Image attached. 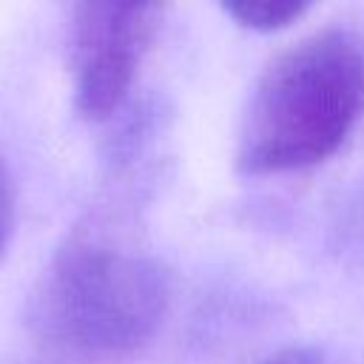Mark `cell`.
<instances>
[{
  "label": "cell",
  "instance_id": "8992f818",
  "mask_svg": "<svg viewBox=\"0 0 364 364\" xmlns=\"http://www.w3.org/2000/svg\"><path fill=\"white\" fill-rule=\"evenodd\" d=\"M262 364H324L321 353L313 350V347H301V344H293V347H284V350H276L273 355H267Z\"/></svg>",
  "mask_w": 364,
  "mask_h": 364
},
{
  "label": "cell",
  "instance_id": "5b68a950",
  "mask_svg": "<svg viewBox=\"0 0 364 364\" xmlns=\"http://www.w3.org/2000/svg\"><path fill=\"white\" fill-rule=\"evenodd\" d=\"M11 222H14V188H11L6 159L0 156V256H3L9 233H11Z\"/></svg>",
  "mask_w": 364,
  "mask_h": 364
},
{
  "label": "cell",
  "instance_id": "7a4b0ae2",
  "mask_svg": "<svg viewBox=\"0 0 364 364\" xmlns=\"http://www.w3.org/2000/svg\"><path fill=\"white\" fill-rule=\"evenodd\" d=\"M364 117V37L327 28L284 48L256 80L236 136L247 176L327 162Z\"/></svg>",
  "mask_w": 364,
  "mask_h": 364
},
{
  "label": "cell",
  "instance_id": "6da1fadb",
  "mask_svg": "<svg viewBox=\"0 0 364 364\" xmlns=\"http://www.w3.org/2000/svg\"><path fill=\"white\" fill-rule=\"evenodd\" d=\"M171 304L165 264L111 210L88 213L54 250L31 304L37 338L77 364H119L159 333Z\"/></svg>",
  "mask_w": 364,
  "mask_h": 364
},
{
  "label": "cell",
  "instance_id": "3957f363",
  "mask_svg": "<svg viewBox=\"0 0 364 364\" xmlns=\"http://www.w3.org/2000/svg\"><path fill=\"white\" fill-rule=\"evenodd\" d=\"M168 9L171 0H68L71 97L85 122H108L128 102Z\"/></svg>",
  "mask_w": 364,
  "mask_h": 364
},
{
  "label": "cell",
  "instance_id": "277c9868",
  "mask_svg": "<svg viewBox=\"0 0 364 364\" xmlns=\"http://www.w3.org/2000/svg\"><path fill=\"white\" fill-rule=\"evenodd\" d=\"M219 6L245 28L279 31L304 17L316 0H219Z\"/></svg>",
  "mask_w": 364,
  "mask_h": 364
}]
</instances>
